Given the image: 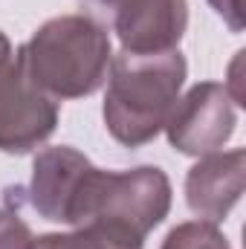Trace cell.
Returning <instances> with one entry per match:
<instances>
[{
  "label": "cell",
  "instance_id": "6da1fadb",
  "mask_svg": "<svg viewBox=\"0 0 246 249\" xmlns=\"http://www.w3.org/2000/svg\"><path fill=\"white\" fill-rule=\"evenodd\" d=\"M185 78L180 53H124L113 67V81L105 105V119L124 145L151 139L165 122L177 90Z\"/></svg>",
  "mask_w": 246,
  "mask_h": 249
},
{
  "label": "cell",
  "instance_id": "7a4b0ae2",
  "mask_svg": "<svg viewBox=\"0 0 246 249\" xmlns=\"http://www.w3.org/2000/svg\"><path fill=\"white\" fill-rule=\"evenodd\" d=\"M107 38L84 18H61L47 23L29 47L20 50V64L32 84L58 96L93 93L107 67Z\"/></svg>",
  "mask_w": 246,
  "mask_h": 249
},
{
  "label": "cell",
  "instance_id": "3957f363",
  "mask_svg": "<svg viewBox=\"0 0 246 249\" xmlns=\"http://www.w3.org/2000/svg\"><path fill=\"white\" fill-rule=\"evenodd\" d=\"M55 127V105L32 84L20 58L0 35V148L29 151Z\"/></svg>",
  "mask_w": 246,
  "mask_h": 249
},
{
  "label": "cell",
  "instance_id": "277c9868",
  "mask_svg": "<svg viewBox=\"0 0 246 249\" xmlns=\"http://www.w3.org/2000/svg\"><path fill=\"white\" fill-rule=\"evenodd\" d=\"M232 124H235V116H232L220 87L203 84L188 96L185 110L174 119L171 142L185 154L209 151L232 133Z\"/></svg>",
  "mask_w": 246,
  "mask_h": 249
},
{
  "label": "cell",
  "instance_id": "5b68a950",
  "mask_svg": "<svg viewBox=\"0 0 246 249\" xmlns=\"http://www.w3.org/2000/svg\"><path fill=\"white\" fill-rule=\"evenodd\" d=\"M32 249H139V238L116 226H90L81 235H50L41 238Z\"/></svg>",
  "mask_w": 246,
  "mask_h": 249
},
{
  "label": "cell",
  "instance_id": "8992f818",
  "mask_svg": "<svg viewBox=\"0 0 246 249\" xmlns=\"http://www.w3.org/2000/svg\"><path fill=\"white\" fill-rule=\"evenodd\" d=\"M165 249H226V244L211 226L188 223V226H180L168 235Z\"/></svg>",
  "mask_w": 246,
  "mask_h": 249
},
{
  "label": "cell",
  "instance_id": "52a82bcc",
  "mask_svg": "<svg viewBox=\"0 0 246 249\" xmlns=\"http://www.w3.org/2000/svg\"><path fill=\"white\" fill-rule=\"evenodd\" d=\"M0 249H32L29 229L18 220V214L0 212Z\"/></svg>",
  "mask_w": 246,
  "mask_h": 249
},
{
  "label": "cell",
  "instance_id": "ba28073f",
  "mask_svg": "<svg viewBox=\"0 0 246 249\" xmlns=\"http://www.w3.org/2000/svg\"><path fill=\"white\" fill-rule=\"evenodd\" d=\"M211 3L217 6L220 15H232V26L235 29L241 26V20H238V0H211Z\"/></svg>",
  "mask_w": 246,
  "mask_h": 249
}]
</instances>
